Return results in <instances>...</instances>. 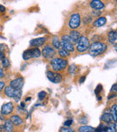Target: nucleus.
Segmentation results:
<instances>
[{"instance_id": "nucleus-1", "label": "nucleus", "mask_w": 117, "mask_h": 132, "mask_svg": "<svg viewBox=\"0 0 117 132\" xmlns=\"http://www.w3.org/2000/svg\"><path fill=\"white\" fill-rule=\"evenodd\" d=\"M106 50H107V45L105 43L101 42H95L90 45V48H89L88 51H89V54L92 57H97V56H100L101 54L105 52Z\"/></svg>"}, {"instance_id": "nucleus-2", "label": "nucleus", "mask_w": 117, "mask_h": 132, "mask_svg": "<svg viewBox=\"0 0 117 132\" xmlns=\"http://www.w3.org/2000/svg\"><path fill=\"white\" fill-rule=\"evenodd\" d=\"M51 66L54 72L62 71L68 66V61L61 57H54L51 60Z\"/></svg>"}, {"instance_id": "nucleus-3", "label": "nucleus", "mask_w": 117, "mask_h": 132, "mask_svg": "<svg viewBox=\"0 0 117 132\" xmlns=\"http://www.w3.org/2000/svg\"><path fill=\"white\" fill-rule=\"evenodd\" d=\"M4 94L8 98H12V99H14L15 102H19L22 98L23 92H22V90H14V89L11 88L10 86H6V87H5Z\"/></svg>"}, {"instance_id": "nucleus-4", "label": "nucleus", "mask_w": 117, "mask_h": 132, "mask_svg": "<svg viewBox=\"0 0 117 132\" xmlns=\"http://www.w3.org/2000/svg\"><path fill=\"white\" fill-rule=\"evenodd\" d=\"M90 48V42L88 37L86 36H80V38L79 39L76 45V49L79 52H86L87 51H88Z\"/></svg>"}, {"instance_id": "nucleus-5", "label": "nucleus", "mask_w": 117, "mask_h": 132, "mask_svg": "<svg viewBox=\"0 0 117 132\" xmlns=\"http://www.w3.org/2000/svg\"><path fill=\"white\" fill-rule=\"evenodd\" d=\"M60 44L63 50L68 51V52H73L75 47H74V43L72 42L71 39H70L69 35H62L60 40Z\"/></svg>"}, {"instance_id": "nucleus-6", "label": "nucleus", "mask_w": 117, "mask_h": 132, "mask_svg": "<svg viewBox=\"0 0 117 132\" xmlns=\"http://www.w3.org/2000/svg\"><path fill=\"white\" fill-rule=\"evenodd\" d=\"M42 52L39 50V48H31L26 51H24L23 53V59L24 60H29L31 59H38L41 57Z\"/></svg>"}, {"instance_id": "nucleus-7", "label": "nucleus", "mask_w": 117, "mask_h": 132, "mask_svg": "<svg viewBox=\"0 0 117 132\" xmlns=\"http://www.w3.org/2000/svg\"><path fill=\"white\" fill-rule=\"evenodd\" d=\"M81 24V16L79 13H75L73 14L69 18L68 21V27L71 30L77 29Z\"/></svg>"}, {"instance_id": "nucleus-8", "label": "nucleus", "mask_w": 117, "mask_h": 132, "mask_svg": "<svg viewBox=\"0 0 117 132\" xmlns=\"http://www.w3.org/2000/svg\"><path fill=\"white\" fill-rule=\"evenodd\" d=\"M56 50L51 45H46L42 51V55L46 59H52L56 56Z\"/></svg>"}, {"instance_id": "nucleus-9", "label": "nucleus", "mask_w": 117, "mask_h": 132, "mask_svg": "<svg viewBox=\"0 0 117 132\" xmlns=\"http://www.w3.org/2000/svg\"><path fill=\"white\" fill-rule=\"evenodd\" d=\"M14 105L12 102H8V103H5L2 105L1 110H0V113H1L3 116H8L11 115L14 111Z\"/></svg>"}, {"instance_id": "nucleus-10", "label": "nucleus", "mask_w": 117, "mask_h": 132, "mask_svg": "<svg viewBox=\"0 0 117 132\" xmlns=\"http://www.w3.org/2000/svg\"><path fill=\"white\" fill-rule=\"evenodd\" d=\"M47 76V78L53 84H59L62 81V76L60 75L58 72H54V71H47L46 73Z\"/></svg>"}, {"instance_id": "nucleus-11", "label": "nucleus", "mask_w": 117, "mask_h": 132, "mask_svg": "<svg viewBox=\"0 0 117 132\" xmlns=\"http://www.w3.org/2000/svg\"><path fill=\"white\" fill-rule=\"evenodd\" d=\"M24 82H25V80H24L23 77H16V78H14L10 82V85L9 86L11 88L14 89V90H22V88L24 86Z\"/></svg>"}, {"instance_id": "nucleus-12", "label": "nucleus", "mask_w": 117, "mask_h": 132, "mask_svg": "<svg viewBox=\"0 0 117 132\" xmlns=\"http://www.w3.org/2000/svg\"><path fill=\"white\" fill-rule=\"evenodd\" d=\"M47 42V39L45 37H41V38L33 39L30 42V45L32 47H41V46H43L44 44Z\"/></svg>"}, {"instance_id": "nucleus-13", "label": "nucleus", "mask_w": 117, "mask_h": 132, "mask_svg": "<svg viewBox=\"0 0 117 132\" xmlns=\"http://www.w3.org/2000/svg\"><path fill=\"white\" fill-rule=\"evenodd\" d=\"M90 6L94 10H97L101 12V10L105 8V4H104V2L99 1V0H93L90 2Z\"/></svg>"}, {"instance_id": "nucleus-14", "label": "nucleus", "mask_w": 117, "mask_h": 132, "mask_svg": "<svg viewBox=\"0 0 117 132\" xmlns=\"http://www.w3.org/2000/svg\"><path fill=\"white\" fill-rule=\"evenodd\" d=\"M14 125L13 124V122L9 120H5L3 125V131L4 132H14Z\"/></svg>"}, {"instance_id": "nucleus-15", "label": "nucleus", "mask_w": 117, "mask_h": 132, "mask_svg": "<svg viewBox=\"0 0 117 132\" xmlns=\"http://www.w3.org/2000/svg\"><path fill=\"white\" fill-rule=\"evenodd\" d=\"M10 120L13 122V124H14V126H17V127L22 126L24 124V120H23V119H22V117L17 114L12 115V116L10 117Z\"/></svg>"}, {"instance_id": "nucleus-16", "label": "nucleus", "mask_w": 117, "mask_h": 132, "mask_svg": "<svg viewBox=\"0 0 117 132\" xmlns=\"http://www.w3.org/2000/svg\"><path fill=\"white\" fill-rule=\"evenodd\" d=\"M101 120L105 123H112V121L114 120V118H113L111 112H105L101 117Z\"/></svg>"}, {"instance_id": "nucleus-17", "label": "nucleus", "mask_w": 117, "mask_h": 132, "mask_svg": "<svg viewBox=\"0 0 117 132\" xmlns=\"http://www.w3.org/2000/svg\"><path fill=\"white\" fill-rule=\"evenodd\" d=\"M69 37H70V39H71V40H72L73 43H77V40H79V39L80 38V32L77 31H76V30H71Z\"/></svg>"}, {"instance_id": "nucleus-18", "label": "nucleus", "mask_w": 117, "mask_h": 132, "mask_svg": "<svg viewBox=\"0 0 117 132\" xmlns=\"http://www.w3.org/2000/svg\"><path fill=\"white\" fill-rule=\"evenodd\" d=\"M106 23V18L105 16H100L98 17L96 21L94 22V26L95 27H101Z\"/></svg>"}, {"instance_id": "nucleus-19", "label": "nucleus", "mask_w": 117, "mask_h": 132, "mask_svg": "<svg viewBox=\"0 0 117 132\" xmlns=\"http://www.w3.org/2000/svg\"><path fill=\"white\" fill-rule=\"evenodd\" d=\"M51 45L55 50H60L61 49V44H60V40L58 36H54L51 40Z\"/></svg>"}, {"instance_id": "nucleus-20", "label": "nucleus", "mask_w": 117, "mask_h": 132, "mask_svg": "<svg viewBox=\"0 0 117 132\" xmlns=\"http://www.w3.org/2000/svg\"><path fill=\"white\" fill-rule=\"evenodd\" d=\"M117 40V31H110L108 32V40L110 43H115V40Z\"/></svg>"}, {"instance_id": "nucleus-21", "label": "nucleus", "mask_w": 117, "mask_h": 132, "mask_svg": "<svg viewBox=\"0 0 117 132\" xmlns=\"http://www.w3.org/2000/svg\"><path fill=\"white\" fill-rule=\"evenodd\" d=\"M95 129L93 127L88 125H82L79 128V132H95Z\"/></svg>"}, {"instance_id": "nucleus-22", "label": "nucleus", "mask_w": 117, "mask_h": 132, "mask_svg": "<svg viewBox=\"0 0 117 132\" xmlns=\"http://www.w3.org/2000/svg\"><path fill=\"white\" fill-rule=\"evenodd\" d=\"M111 114L114 118V121H117V104H114L111 107Z\"/></svg>"}, {"instance_id": "nucleus-23", "label": "nucleus", "mask_w": 117, "mask_h": 132, "mask_svg": "<svg viewBox=\"0 0 117 132\" xmlns=\"http://www.w3.org/2000/svg\"><path fill=\"white\" fill-rule=\"evenodd\" d=\"M105 132H117L115 124L114 123H109L105 128Z\"/></svg>"}, {"instance_id": "nucleus-24", "label": "nucleus", "mask_w": 117, "mask_h": 132, "mask_svg": "<svg viewBox=\"0 0 117 132\" xmlns=\"http://www.w3.org/2000/svg\"><path fill=\"white\" fill-rule=\"evenodd\" d=\"M59 55L61 59H63V57H68V56L70 55V53L68 52V51H65V50L60 49V50H59Z\"/></svg>"}, {"instance_id": "nucleus-25", "label": "nucleus", "mask_w": 117, "mask_h": 132, "mask_svg": "<svg viewBox=\"0 0 117 132\" xmlns=\"http://www.w3.org/2000/svg\"><path fill=\"white\" fill-rule=\"evenodd\" d=\"M77 71V67L76 66V65H71V66L69 67V68H68V73L70 74L71 76H74L76 74V72Z\"/></svg>"}, {"instance_id": "nucleus-26", "label": "nucleus", "mask_w": 117, "mask_h": 132, "mask_svg": "<svg viewBox=\"0 0 117 132\" xmlns=\"http://www.w3.org/2000/svg\"><path fill=\"white\" fill-rule=\"evenodd\" d=\"M1 64H2V67H3V68H7L10 67V61H9V59H7V57H5V59H2Z\"/></svg>"}, {"instance_id": "nucleus-27", "label": "nucleus", "mask_w": 117, "mask_h": 132, "mask_svg": "<svg viewBox=\"0 0 117 132\" xmlns=\"http://www.w3.org/2000/svg\"><path fill=\"white\" fill-rule=\"evenodd\" d=\"M105 128H106V126L104 125L103 123H101L96 129H95V132H105Z\"/></svg>"}, {"instance_id": "nucleus-28", "label": "nucleus", "mask_w": 117, "mask_h": 132, "mask_svg": "<svg viewBox=\"0 0 117 132\" xmlns=\"http://www.w3.org/2000/svg\"><path fill=\"white\" fill-rule=\"evenodd\" d=\"M72 123H73V120H72V119H68V120H67L66 121L64 122V126H63V127L69 128L70 126L72 125Z\"/></svg>"}, {"instance_id": "nucleus-29", "label": "nucleus", "mask_w": 117, "mask_h": 132, "mask_svg": "<svg viewBox=\"0 0 117 132\" xmlns=\"http://www.w3.org/2000/svg\"><path fill=\"white\" fill-rule=\"evenodd\" d=\"M59 132H75V130L69 129V128L62 127V128H60V129H59Z\"/></svg>"}, {"instance_id": "nucleus-30", "label": "nucleus", "mask_w": 117, "mask_h": 132, "mask_svg": "<svg viewBox=\"0 0 117 132\" xmlns=\"http://www.w3.org/2000/svg\"><path fill=\"white\" fill-rule=\"evenodd\" d=\"M45 97H46V92H44V91H41L38 94V98L40 100H43Z\"/></svg>"}, {"instance_id": "nucleus-31", "label": "nucleus", "mask_w": 117, "mask_h": 132, "mask_svg": "<svg viewBox=\"0 0 117 132\" xmlns=\"http://www.w3.org/2000/svg\"><path fill=\"white\" fill-rule=\"evenodd\" d=\"M100 88H102V85H98L97 87L96 88V91H95V93H96V95H98V94H99L100 91H102V90H100Z\"/></svg>"}, {"instance_id": "nucleus-32", "label": "nucleus", "mask_w": 117, "mask_h": 132, "mask_svg": "<svg viewBox=\"0 0 117 132\" xmlns=\"http://www.w3.org/2000/svg\"><path fill=\"white\" fill-rule=\"evenodd\" d=\"M79 121L80 122V123H82V124H86L87 122H88V120H87V118H85V117H84V118H80V119H79Z\"/></svg>"}, {"instance_id": "nucleus-33", "label": "nucleus", "mask_w": 117, "mask_h": 132, "mask_svg": "<svg viewBox=\"0 0 117 132\" xmlns=\"http://www.w3.org/2000/svg\"><path fill=\"white\" fill-rule=\"evenodd\" d=\"M3 89H5V82L0 80V92H1Z\"/></svg>"}, {"instance_id": "nucleus-34", "label": "nucleus", "mask_w": 117, "mask_h": 132, "mask_svg": "<svg viewBox=\"0 0 117 132\" xmlns=\"http://www.w3.org/2000/svg\"><path fill=\"white\" fill-rule=\"evenodd\" d=\"M111 92H115V93H117V84H114V85H113L112 88H111Z\"/></svg>"}, {"instance_id": "nucleus-35", "label": "nucleus", "mask_w": 117, "mask_h": 132, "mask_svg": "<svg viewBox=\"0 0 117 132\" xmlns=\"http://www.w3.org/2000/svg\"><path fill=\"white\" fill-rule=\"evenodd\" d=\"M5 77V73H4V70L2 68V67H0V78H3Z\"/></svg>"}, {"instance_id": "nucleus-36", "label": "nucleus", "mask_w": 117, "mask_h": 132, "mask_svg": "<svg viewBox=\"0 0 117 132\" xmlns=\"http://www.w3.org/2000/svg\"><path fill=\"white\" fill-rule=\"evenodd\" d=\"M85 80H86V76H82V77H80V79H79V83L80 84L84 83Z\"/></svg>"}, {"instance_id": "nucleus-37", "label": "nucleus", "mask_w": 117, "mask_h": 132, "mask_svg": "<svg viewBox=\"0 0 117 132\" xmlns=\"http://www.w3.org/2000/svg\"><path fill=\"white\" fill-rule=\"evenodd\" d=\"M114 97H116V94L115 93H113L112 94H110V95L108 96V100L113 99V98H114Z\"/></svg>"}, {"instance_id": "nucleus-38", "label": "nucleus", "mask_w": 117, "mask_h": 132, "mask_svg": "<svg viewBox=\"0 0 117 132\" xmlns=\"http://www.w3.org/2000/svg\"><path fill=\"white\" fill-rule=\"evenodd\" d=\"M0 11H1V12H2V13L5 12V6H4V5H0Z\"/></svg>"}, {"instance_id": "nucleus-39", "label": "nucleus", "mask_w": 117, "mask_h": 132, "mask_svg": "<svg viewBox=\"0 0 117 132\" xmlns=\"http://www.w3.org/2000/svg\"><path fill=\"white\" fill-rule=\"evenodd\" d=\"M3 59H5V53L2 52V51H0V59L2 60Z\"/></svg>"}, {"instance_id": "nucleus-40", "label": "nucleus", "mask_w": 117, "mask_h": 132, "mask_svg": "<svg viewBox=\"0 0 117 132\" xmlns=\"http://www.w3.org/2000/svg\"><path fill=\"white\" fill-rule=\"evenodd\" d=\"M20 108H22V109H25V103H20Z\"/></svg>"}, {"instance_id": "nucleus-41", "label": "nucleus", "mask_w": 117, "mask_h": 132, "mask_svg": "<svg viewBox=\"0 0 117 132\" xmlns=\"http://www.w3.org/2000/svg\"><path fill=\"white\" fill-rule=\"evenodd\" d=\"M0 120H5V116H3L1 113H0Z\"/></svg>"}, {"instance_id": "nucleus-42", "label": "nucleus", "mask_w": 117, "mask_h": 132, "mask_svg": "<svg viewBox=\"0 0 117 132\" xmlns=\"http://www.w3.org/2000/svg\"><path fill=\"white\" fill-rule=\"evenodd\" d=\"M3 131V125H0V132Z\"/></svg>"}, {"instance_id": "nucleus-43", "label": "nucleus", "mask_w": 117, "mask_h": 132, "mask_svg": "<svg viewBox=\"0 0 117 132\" xmlns=\"http://www.w3.org/2000/svg\"><path fill=\"white\" fill-rule=\"evenodd\" d=\"M114 49H115V51H117V43L115 44V45H114Z\"/></svg>"}, {"instance_id": "nucleus-44", "label": "nucleus", "mask_w": 117, "mask_h": 132, "mask_svg": "<svg viewBox=\"0 0 117 132\" xmlns=\"http://www.w3.org/2000/svg\"><path fill=\"white\" fill-rule=\"evenodd\" d=\"M30 100H31V97H29V98H27V99H26V101H30Z\"/></svg>"}, {"instance_id": "nucleus-45", "label": "nucleus", "mask_w": 117, "mask_h": 132, "mask_svg": "<svg viewBox=\"0 0 117 132\" xmlns=\"http://www.w3.org/2000/svg\"><path fill=\"white\" fill-rule=\"evenodd\" d=\"M114 124H115V128H116V130H117V121L115 122V123H114Z\"/></svg>"}]
</instances>
